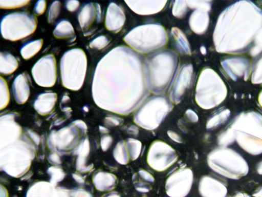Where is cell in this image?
Returning a JSON list of instances; mask_svg holds the SVG:
<instances>
[{
    "instance_id": "cell-1",
    "label": "cell",
    "mask_w": 262,
    "mask_h": 197,
    "mask_svg": "<svg viewBox=\"0 0 262 197\" xmlns=\"http://www.w3.org/2000/svg\"><path fill=\"white\" fill-rule=\"evenodd\" d=\"M144 57L124 46L113 49L98 62L92 83L99 107L120 114L134 110L148 95Z\"/></svg>"
},
{
    "instance_id": "cell-2",
    "label": "cell",
    "mask_w": 262,
    "mask_h": 197,
    "mask_svg": "<svg viewBox=\"0 0 262 197\" xmlns=\"http://www.w3.org/2000/svg\"><path fill=\"white\" fill-rule=\"evenodd\" d=\"M179 66L174 52L162 50L150 55L145 62V72L149 90L160 94L172 83Z\"/></svg>"
},
{
    "instance_id": "cell-3",
    "label": "cell",
    "mask_w": 262,
    "mask_h": 197,
    "mask_svg": "<svg viewBox=\"0 0 262 197\" xmlns=\"http://www.w3.org/2000/svg\"><path fill=\"white\" fill-rule=\"evenodd\" d=\"M235 141L252 155L262 153V115L255 111L243 112L227 126Z\"/></svg>"
},
{
    "instance_id": "cell-4",
    "label": "cell",
    "mask_w": 262,
    "mask_h": 197,
    "mask_svg": "<svg viewBox=\"0 0 262 197\" xmlns=\"http://www.w3.org/2000/svg\"><path fill=\"white\" fill-rule=\"evenodd\" d=\"M208 166L216 173L229 179L238 180L247 174L248 165L235 150L221 147L210 151L207 156Z\"/></svg>"
},
{
    "instance_id": "cell-5",
    "label": "cell",
    "mask_w": 262,
    "mask_h": 197,
    "mask_svg": "<svg viewBox=\"0 0 262 197\" xmlns=\"http://www.w3.org/2000/svg\"><path fill=\"white\" fill-rule=\"evenodd\" d=\"M226 95V86L217 74L211 69H203L195 89L196 104L203 109H211L220 105Z\"/></svg>"
},
{
    "instance_id": "cell-6",
    "label": "cell",
    "mask_w": 262,
    "mask_h": 197,
    "mask_svg": "<svg viewBox=\"0 0 262 197\" xmlns=\"http://www.w3.org/2000/svg\"><path fill=\"white\" fill-rule=\"evenodd\" d=\"M86 69L87 57L82 49L74 48L67 51L60 60L62 85L72 91L79 90L84 83Z\"/></svg>"
},
{
    "instance_id": "cell-7",
    "label": "cell",
    "mask_w": 262,
    "mask_h": 197,
    "mask_svg": "<svg viewBox=\"0 0 262 197\" xmlns=\"http://www.w3.org/2000/svg\"><path fill=\"white\" fill-rule=\"evenodd\" d=\"M124 42L132 48L147 53L165 46L167 35L159 24H146L134 28L124 37Z\"/></svg>"
},
{
    "instance_id": "cell-8",
    "label": "cell",
    "mask_w": 262,
    "mask_h": 197,
    "mask_svg": "<svg viewBox=\"0 0 262 197\" xmlns=\"http://www.w3.org/2000/svg\"><path fill=\"white\" fill-rule=\"evenodd\" d=\"M172 106L170 98L165 95L151 96L136 112L134 122L143 129L154 130L163 122Z\"/></svg>"
},
{
    "instance_id": "cell-9",
    "label": "cell",
    "mask_w": 262,
    "mask_h": 197,
    "mask_svg": "<svg viewBox=\"0 0 262 197\" xmlns=\"http://www.w3.org/2000/svg\"><path fill=\"white\" fill-rule=\"evenodd\" d=\"M37 26V19L34 15L25 12H14L2 18L1 32L4 38L15 42L33 34Z\"/></svg>"
},
{
    "instance_id": "cell-10",
    "label": "cell",
    "mask_w": 262,
    "mask_h": 197,
    "mask_svg": "<svg viewBox=\"0 0 262 197\" xmlns=\"http://www.w3.org/2000/svg\"><path fill=\"white\" fill-rule=\"evenodd\" d=\"M176 150L166 143L160 141H154L149 146L147 155V162L154 170L164 171L178 160Z\"/></svg>"
},
{
    "instance_id": "cell-11",
    "label": "cell",
    "mask_w": 262,
    "mask_h": 197,
    "mask_svg": "<svg viewBox=\"0 0 262 197\" xmlns=\"http://www.w3.org/2000/svg\"><path fill=\"white\" fill-rule=\"evenodd\" d=\"M193 182L192 171L186 167L171 172L165 182V191L169 197H185L191 190Z\"/></svg>"
},
{
    "instance_id": "cell-12",
    "label": "cell",
    "mask_w": 262,
    "mask_h": 197,
    "mask_svg": "<svg viewBox=\"0 0 262 197\" xmlns=\"http://www.w3.org/2000/svg\"><path fill=\"white\" fill-rule=\"evenodd\" d=\"M31 73L38 86L53 87L57 80V64L54 55L48 54L41 57L33 65Z\"/></svg>"
},
{
    "instance_id": "cell-13",
    "label": "cell",
    "mask_w": 262,
    "mask_h": 197,
    "mask_svg": "<svg viewBox=\"0 0 262 197\" xmlns=\"http://www.w3.org/2000/svg\"><path fill=\"white\" fill-rule=\"evenodd\" d=\"M101 18V9L98 3L90 2L84 5L77 16L84 35L88 36L94 32Z\"/></svg>"
},
{
    "instance_id": "cell-14",
    "label": "cell",
    "mask_w": 262,
    "mask_h": 197,
    "mask_svg": "<svg viewBox=\"0 0 262 197\" xmlns=\"http://www.w3.org/2000/svg\"><path fill=\"white\" fill-rule=\"evenodd\" d=\"M193 67L191 65H184L181 68L172 82L169 98L176 104L179 103L186 90L191 86L193 79Z\"/></svg>"
},
{
    "instance_id": "cell-15",
    "label": "cell",
    "mask_w": 262,
    "mask_h": 197,
    "mask_svg": "<svg viewBox=\"0 0 262 197\" xmlns=\"http://www.w3.org/2000/svg\"><path fill=\"white\" fill-rule=\"evenodd\" d=\"M198 191L202 197H225L227 193L225 184L210 175L201 178Z\"/></svg>"
},
{
    "instance_id": "cell-16",
    "label": "cell",
    "mask_w": 262,
    "mask_h": 197,
    "mask_svg": "<svg viewBox=\"0 0 262 197\" xmlns=\"http://www.w3.org/2000/svg\"><path fill=\"white\" fill-rule=\"evenodd\" d=\"M26 197H70V194L67 190L56 188L52 184L38 182L28 189Z\"/></svg>"
},
{
    "instance_id": "cell-17",
    "label": "cell",
    "mask_w": 262,
    "mask_h": 197,
    "mask_svg": "<svg viewBox=\"0 0 262 197\" xmlns=\"http://www.w3.org/2000/svg\"><path fill=\"white\" fill-rule=\"evenodd\" d=\"M125 16L122 8L116 3H110L106 11L105 26L106 28L114 33L118 32L122 28Z\"/></svg>"
},
{
    "instance_id": "cell-18",
    "label": "cell",
    "mask_w": 262,
    "mask_h": 197,
    "mask_svg": "<svg viewBox=\"0 0 262 197\" xmlns=\"http://www.w3.org/2000/svg\"><path fill=\"white\" fill-rule=\"evenodd\" d=\"M12 91L16 102L19 104L25 103L29 97L30 89L28 75L26 72L18 75L12 84Z\"/></svg>"
},
{
    "instance_id": "cell-19",
    "label": "cell",
    "mask_w": 262,
    "mask_h": 197,
    "mask_svg": "<svg viewBox=\"0 0 262 197\" xmlns=\"http://www.w3.org/2000/svg\"><path fill=\"white\" fill-rule=\"evenodd\" d=\"M136 13L141 15L152 14L161 11L167 1H125Z\"/></svg>"
},
{
    "instance_id": "cell-20",
    "label": "cell",
    "mask_w": 262,
    "mask_h": 197,
    "mask_svg": "<svg viewBox=\"0 0 262 197\" xmlns=\"http://www.w3.org/2000/svg\"><path fill=\"white\" fill-rule=\"evenodd\" d=\"M57 95L53 92H46L38 95L34 103L36 111L42 115L50 114L54 109Z\"/></svg>"
},
{
    "instance_id": "cell-21",
    "label": "cell",
    "mask_w": 262,
    "mask_h": 197,
    "mask_svg": "<svg viewBox=\"0 0 262 197\" xmlns=\"http://www.w3.org/2000/svg\"><path fill=\"white\" fill-rule=\"evenodd\" d=\"M155 179L147 171L141 169L133 176V183L137 191L141 193L149 192L152 188Z\"/></svg>"
},
{
    "instance_id": "cell-22",
    "label": "cell",
    "mask_w": 262,
    "mask_h": 197,
    "mask_svg": "<svg viewBox=\"0 0 262 197\" xmlns=\"http://www.w3.org/2000/svg\"><path fill=\"white\" fill-rule=\"evenodd\" d=\"M209 22V17L207 12L200 10L194 11L189 19L190 28L198 34H202L205 32Z\"/></svg>"
},
{
    "instance_id": "cell-23",
    "label": "cell",
    "mask_w": 262,
    "mask_h": 197,
    "mask_svg": "<svg viewBox=\"0 0 262 197\" xmlns=\"http://www.w3.org/2000/svg\"><path fill=\"white\" fill-rule=\"evenodd\" d=\"M173 46L180 54H191L189 42L184 33L179 28L173 27L170 33Z\"/></svg>"
},
{
    "instance_id": "cell-24",
    "label": "cell",
    "mask_w": 262,
    "mask_h": 197,
    "mask_svg": "<svg viewBox=\"0 0 262 197\" xmlns=\"http://www.w3.org/2000/svg\"><path fill=\"white\" fill-rule=\"evenodd\" d=\"M17 58L11 53L2 51L0 53V73L7 76L12 74L18 67Z\"/></svg>"
},
{
    "instance_id": "cell-25",
    "label": "cell",
    "mask_w": 262,
    "mask_h": 197,
    "mask_svg": "<svg viewBox=\"0 0 262 197\" xmlns=\"http://www.w3.org/2000/svg\"><path fill=\"white\" fill-rule=\"evenodd\" d=\"M53 33L57 39H70L74 41L76 38L74 27L66 19H62L56 24Z\"/></svg>"
},
{
    "instance_id": "cell-26",
    "label": "cell",
    "mask_w": 262,
    "mask_h": 197,
    "mask_svg": "<svg viewBox=\"0 0 262 197\" xmlns=\"http://www.w3.org/2000/svg\"><path fill=\"white\" fill-rule=\"evenodd\" d=\"M116 176L110 173L104 172L100 174L94 180V183L97 190L101 191H107L115 188L117 183Z\"/></svg>"
},
{
    "instance_id": "cell-27",
    "label": "cell",
    "mask_w": 262,
    "mask_h": 197,
    "mask_svg": "<svg viewBox=\"0 0 262 197\" xmlns=\"http://www.w3.org/2000/svg\"><path fill=\"white\" fill-rule=\"evenodd\" d=\"M43 43V40L39 38L24 44L20 49L22 57L27 60L33 57L40 50Z\"/></svg>"
},
{
    "instance_id": "cell-28",
    "label": "cell",
    "mask_w": 262,
    "mask_h": 197,
    "mask_svg": "<svg viewBox=\"0 0 262 197\" xmlns=\"http://www.w3.org/2000/svg\"><path fill=\"white\" fill-rule=\"evenodd\" d=\"M230 111L228 109H221L213 114L208 120L206 123V129H213L224 123L230 116Z\"/></svg>"
},
{
    "instance_id": "cell-29",
    "label": "cell",
    "mask_w": 262,
    "mask_h": 197,
    "mask_svg": "<svg viewBox=\"0 0 262 197\" xmlns=\"http://www.w3.org/2000/svg\"><path fill=\"white\" fill-rule=\"evenodd\" d=\"M113 156L120 164L126 165L129 162L130 158L125 141H120L116 144L113 151Z\"/></svg>"
},
{
    "instance_id": "cell-30",
    "label": "cell",
    "mask_w": 262,
    "mask_h": 197,
    "mask_svg": "<svg viewBox=\"0 0 262 197\" xmlns=\"http://www.w3.org/2000/svg\"><path fill=\"white\" fill-rule=\"evenodd\" d=\"M125 142L129 158L132 161L136 160L141 152V142L134 138H128Z\"/></svg>"
},
{
    "instance_id": "cell-31",
    "label": "cell",
    "mask_w": 262,
    "mask_h": 197,
    "mask_svg": "<svg viewBox=\"0 0 262 197\" xmlns=\"http://www.w3.org/2000/svg\"><path fill=\"white\" fill-rule=\"evenodd\" d=\"M1 109L5 108L9 104L10 93L7 81L2 76L0 77Z\"/></svg>"
},
{
    "instance_id": "cell-32",
    "label": "cell",
    "mask_w": 262,
    "mask_h": 197,
    "mask_svg": "<svg viewBox=\"0 0 262 197\" xmlns=\"http://www.w3.org/2000/svg\"><path fill=\"white\" fill-rule=\"evenodd\" d=\"M61 7V3L59 1H54L52 3L47 16V21L49 24H53L58 17L60 13Z\"/></svg>"
},
{
    "instance_id": "cell-33",
    "label": "cell",
    "mask_w": 262,
    "mask_h": 197,
    "mask_svg": "<svg viewBox=\"0 0 262 197\" xmlns=\"http://www.w3.org/2000/svg\"><path fill=\"white\" fill-rule=\"evenodd\" d=\"M30 1H0V8L3 9H14L28 5Z\"/></svg>"
},
{
    "instance_id": "cell-34",
    "label": "cell",
    "mask_w": 262,
    "mask_h": 197,
    "mask_svg": "<svg viewBox=\"0 0 262 197\" xmlns=\"http://www.w3.org/2000/svg\"><path fill=\"white\" fill-rule=\"evenodd\" d=\"M187 10V4L185 1H174L172 10L173 16L178 18L183 17Z\"/></svg>"
},
{
    "instance_id": "cell-35",
    "label": "cell",
    "mask_w": 262,
    "mask_h": 197,
    "mask_svg": "<svg viewBox=\"0 0 262 197\" xmlns=\"http://www.w3.org/2000/svg\"><path fill=\"white\" fill-rule=\"evenodd\" d=\"M110 42V39L105 36L100 35L93 40L90 43L91 48L96 50H101L105 47Z\"/></svg>"
},
{
    "instance_id": "cell-36",
    "label": "cell",
    "mask_w": 262,
    "mask_h": 197,
    "mask_svg": "<svg viewBox=\"0 0 262 197\" xmlns=\"http://www.w3.org/2000/svg\"><path fill=\"white\" fill-rule=\"evenodd\" d=\"M187 6L191 9H196L205 11L210 10L211 6L208 1H186Z\"/></svg>"
},
{
    "instance_id": "cell-37",
    "label": "cell",
    "mask_w": 262,
    "mask_h": 197,
    "mask_svg": "<svg viewBox=\"0 0 262 197\" xmlns=\"http://www.w3.org/2000/svg\"><path fill=\"white\" fill-rule=\"evenodd\" d=\"M47 8V2L44 0L37 1L34 7L33 12L35 16H39L44 13Z\"/></svg>"
},
{
    "instance_id": "cell-38",
    "label": "cell",
    "mask_w": 262,
    "mask_h": 197,
    "mask_svg": "<svg viewBox=\"0 0 262 197\" xmlns=\"http://www.w3.org/2000/svg\"><path fill=\"white\" fill-rule=\"evenodd\" d=\"M80 3L78 1L70 0L65 2V7L68 11L71 12H75L79 8Z\"/></svg>"
},
{
    "instance_id": "cell-39",
    "label": "cell",
    "mask_w": 262,
    "mask_h": 197,
    "mask_svg": "<svg viewBox=\"0 0 262 197\" xmlns=\"http://www.w3.org/2000/svg\"><path fill=\"white\" fill-rule=\"evenodd\" d=\"M184 117L187 121L191 123H196L199 121V117L197 114L190 109L186 111Z\"/></svg>"
},
{
    "instance_id": "cell-40",
    "label": "cell",
    "mask_w": 262,
    "mask_h": 197,
    "mask_svg": "<svg viewBox=\"0 0 262 197\" xmlns=\"http://www.w3.org/2000/svg\"><path fill=\"white\" fill-rule=\"evenodd\" d=\"M113 139L110 136H105L102 139V148L104 151L107 150L111 146Z\"/></svg>"
},
{
    "instance_id": "cell-41",
    "label": "cell",
    "mask_w": 262,
    "mask_h": 197,
    "mask_svg": "<svg viewBox=\"0 0 262 197\" xmlns=\"http://www.w3.org/2000/svg\"><path fill=\"white\" fill-rule=\"evenodd\" d=\"M167 134L169 138L174 142L177 143H182L183 142L182 137L176 132L172 130H168Z\"/></svg>"
},
{
    "instance_id": "cell-42",
    "label": "cell",
    "mask_w": 262,
    "mask_h": 197,
    "mask_svg": "<svg viewBox=\"0 0 262 197\" xmlns=\"http://www.w3.org/2000/svg\"><path fill=\"white\" fill-rule=\"evenodd\" d=\"M106 120L107 121V123L109 125L113 126H118L123 122L121 119L116 116L108 117Z\"/></svg>"
},
{
    "instance_id": "cell-43",
    "label": "cell",
    "mask_w": 262,
    "mask_h": 197,
    "mask_svg": "<svg viewBox=\"0 0 262 197\" xmlns=\"http://www.w3.org/2000/svg\"><path fill=\"white\" fill-rule=\"evenodd\" d=\"M73 197H93L92 194L83 189H79L72 193Z\"/></svg>"
},
{
    "instance_id": "cell-44",
    "label": "cell",
    "mask_w": 262,
    "mask_h": 197,
    "mask_svg": "<svg viewBox=\"0 0 262 197\" xmlns=\"http://www.w3.org/2000/svg\"><path fill=\"white\" fill-rule=\"evenodd\" d=\"M128 132L129 134L136 135L138 133V129L136 127L132 126L128 129Z\"/></svg>"
},
{
    "instance_id": "cell-45",
    "label": "cell",
    "mask_w": 262,
    "mask_h": 197,
    "mask_svg": "<svg viewBox=\"0 0 262 197\" xmlns=\"http://www.w3.org/2000/svg\"><path fill=\"white\" fill-rule=\"evenodd\" d=\"M102 197H121V196L118 192L113 191L107 193L103 195Z\"/></svg>"
},
{
    "instance_id": "cell-46",
    "label": "cell",
    "mask_w": 262,
    "mask_h": 197,
    "mask_svg": "<svg viewBox=\"0 0 262 197\" xmlns=\"http://www.w3.org/2000/svg\"><path fill=\"white\" fill-rule=\"evenodd\" d=\"M253 196L254 197H262V187L257 189L253 194Z\"/></svg>"
},
{
    "instance_id": "cell-47",
    "label": "cell",
    "mask_w": 262,
    "mask_h": 197,
    "mask_svg": "<svg viewBox=\"0 0 262 197\" xmlns=\"http://www.w3.org/2000/svg\"><path fill=\"white\" fill-rule=\"evenodd\" d=\"M1 197H8L7 191L2 186H1Z\"/></svg>"
},
{
    "instance_id": "cell-48",
    "label": "cell",
    "mask_w": 262,
    "mask_h": 197,
    "mask_svg": "<svg viewBox=\"0 0 262 197\" xmlns=\"http://www.w3.org/2000/svg\"><path fill=\"white\" fill-rule=\"evenodd\" d=\"M231 197H250V196L246 193L237 192Z\"/></svg>"
},
{
    "instance_id": "cell-49",
    "label": "cell",
    "mask_w": 262,
    "mask_h": 197,
    "mask_svg": "<svg viewBox=\"0 0 262 197\" xmlns=\"http://www.w3.org/2000/svg\"><path fill=\"white\" fill-rule=\"evenodd\" d=\"M257 172L259 174H262V161L260 162L257 166Z\"/></svg>"
},
{
    "instance_id": "cell-50",
    "label": "cell",
    "mask_w": 262,
    "mask_h": 197,
    "mask_svg": "<svg viewBox=\"0 0 262 197\" xmlns=\"http://www.w3.org/2000/svg\"><path fill=\"white\" fill-rule=\"evenodd\" d=\"M200 51L203 55L206 54L207 52L206 49L204 46H202L200 47Z\"/></svg>"
},
{
    "instance_id": "cell-51",
    "label": "cell",
    "mask_w": 262,
    "mask_h": 197,
    "mask_svg": "<svg viewBox=\"0 0 262 197\" xmlns=\"http://www.w3.org/2000/svg\"><path fill=\"white\" fill-rule=\"evenodd\" d=\"M258 103L260 106L262 107V91L260 93L258 98Z\"/></svg>"
}]
</instances>
